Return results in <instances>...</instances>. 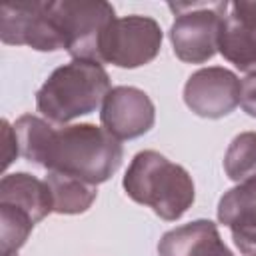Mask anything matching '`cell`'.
<instances>
[{
  "label": "cell",
  "mask_w": 256,
  "mask_h": 256,
  "mask_svg": "<svg viewBox=\"0 0 256 256\" xmlns=\"http://www.w3.org/2000/svg\"><path fill=\"white\" fill-rule=\"evenodd\" d=\"M14 132L20 154L48 172L98 186L108 182L122 166L124 148L120 140L96 124L54 128L44 118L24 114L16 120Z\"/></svg>",
  "instance_id": "1"
},
{
  "label": "cell",
  "mask_w": 256,
  "mask_h": 256,
  "mask_svg": "<svg viewBox=\"0 0 256 256\" xmlns=\"http://www.w3.org/2000/svg\"><path fill=\"white\" fill-rule=\"evenodd\" d=\"M102 128L118 140H134L152 130L156 106L150 96L134 86H116L108 92L100 112Z\"/></svg>",
  "instance_id": "9"
},
{
  "label": "cell",
  "mask_w": 256,
  "mask_h": 256,
  "mask_svg": "<svg viewBox=\"0 0 256 256\" xmlns=\"http://www.w3.org/2000/svg\"><path fill=\"white\" fill-rule=\"evenodd\" d=\"M44 180L52 192L56 214H66V216L84 214L96 202L98 190L90 182H84L74 176L58 174V172H48Z\"/></svg>",
  "instance_id": "14"
},
{
  "label": "cell",
  "mask_w": 256,
  "mask_h": 256,
  "mask_svg": "<svg viewBox=\"0 0 256 256\" xmlns=\"http://www.w3.org/2000/svg\"><path fill=\"white\" fill-rule=\"evenodd\" d=\"M50 6L64 38V50L72 60L102 64L100 46L106 30L116 20L114 6L104 0H58Z\"/></svg>",
  "instance_id": "5"
},
{
  "label": "cell",
  "mask_w": 256,
  "mask_h": 256,
  "mask_svg": "<svg viewBox=\"0 0 256 256\" xmlns=\"http://www.w3.org/2000/svg\"><path fill=\"white\" fill-rule=\"evenodd\" d=\"M110 90V76L100 62L72 60L56 68L40 86L36 108L48 122L66 126L96 112Z\"/></svg>",
  "instance_id": "3"
},
{
  "label": "cell",
  "mask_w": 256,
  "mask_h": 256,
  "mask_svg": "<svg viewBox=\"0 0 256 256\" xmlns=\"http://www.w3.org/2000/svg\"><path fill=\"white\" fill-rule=\"evenodd\" d=\"M122 186L130 200L152 208L166 222L180 220L196 198L188 170L156 150H144L132 158Z\"/></svg>",
  "instance_id": "2"
},
{
  "label": "cell",
  "mask_w": 256,
  "mask_h": 256,
  "mask_svg": "<svg viewBox=\"0 0 256 256\" xmlns=\"http://www.w3.org/2000/svg\"><path fill=\"white\" fill-rule=\"evenodd\" d=\"M10 256H18V254H10Z\"/></svg>",
  "instance_id": "21"
},
{
  "label": "cell",
  "mask_w": 256,
  "mask_h": 256,
  "mask_svg": "<svg viewBox=\"0 0 256 256\" xmlns=\"http://www.w3.org/2000/svg\"><path fill=\"white\" fill-rule=\"evenodd\" d=\"M218 222L230 232L256 230V176L230 188L220 198Z\"/></svg>",
  "instance_id": "13"
},
{
  "label": "cell",
  "mask_w": 256,
  "mask_h": 256,
  "mask_svg": "<svg viewBox=\"0 0 256 256\" xmlns=\"http://www.w3.org/2000/svg\"><path fill=\"white\" fill-rule=\"evenodd\" d=\"M232 12L236 18H240L242 22L256 26V0H236L232 2Z\"/></svg>",
  "instance_id": "19"
},
{
  "label": "cell",
  "mask_w": 256,
  "mask_h": 256,
  "mask_svg": "<svg viewBox=\"0 0 256 256\" xmlns=\"http://www.w3.org/2000/svg\"><path fill=\"white\" fill-rule=\"evenodd\" d=\"M242 82L222 66L196 70L184 84V102L200 118L218 120L240 106Z\"/></svg>",
  "instance_id": "8"
},
{
  "label": "cell",
  "mask_w": 256,
  "mask_h": 256,
  "mask_svg": "<svg viewBox=\"0 0 256 256\" xmlns=\"http://www.w3.org/2000/svg\"><path fill=\"white\" fill-rule=\"evenodd\" d=\"M168 8L176 14L168 32L176 58L186 64L212 60L218 52L228 2H178L168 4Z\"/></svg>",
  "instance_id": "4"
},
{
  "label": "cell",
  "mask_w": 256,
  "mask_h": 256,
  "mask_svg": "<svg viewBox=\"0 0 256 256\" xmlns=\"http://www.w3.org/2000/svg\"><path fill=\"white\" fill-rule=\"evenodd\" d=\"M218 52L240 72H256V26L228 14L220 28Z\"/></svg>",
  "instance_id": "12"
},
{
  "label": "cell",
  "mask_w": 256,
  "mask_h": 256,
  "mask_svg": "<svg viewBox=\"0 0 256 256\" xmlns=\"http://www.w3.org/2000/svg\"><path fill=\"white\" fill-rule=\"evenodd\" d=\"M0 40L10 46H30L38 52L64 50V38L50 2H8L0 8Z\"/></svg>",
  "instance_id": "7"
},
{
  "label": "cell",
  "mask_w": 256,
  "mask_h": 256,
  "mask_svg": "<svg viewBox=\"0 0 256 256\" xmlns=\"http://www.w3.org/2000/svg\"><path fill=\"white\" fill-rule=\"evenodd\" d=\"M0 204L26 212L34 224L42 222L50 212H54L52 192L46 180H40L28 172L6 174L0 180Z\"/></svg>",
  "instance_id": "11"
},
{
  "label": "cell",
  "mask_w": 256,
  "mask_h": 256,
  "mask_svg": "<svg viewBox=\"0 0 256 256\" xmlns=\"http://www.w3.org/2000/svg\"><path fill=\"white\" fill-rule=\"evenodd\" d=\"M2 134H4V168H8L20 154V148H18L14 126H10L8 120H2Z\"/></svg>",
  "instance_id": "18"
},
{
  "label": "cell",
  "mask_w": 256,
  "mask_h": 256,
  "mask_svg": "<svg viewBox=\"0 0 256 256\" xmlns=\"http://www.w3.org/2000/svg\"><path fill=\"white\" fill-rule=\"evenodd\" d=\"M224 170L238 184L256 176V132H242L230 142L224 156Z\"/></svg>",
  "instance_id": "15"
},
{
  "label": "cell",
  "mask_w": 256,
  "mask_h": 256,
  "mask_svg": "<svg viewBox=\"0 0 256 256\" xmlns=\"http://www.w3.org/2000/svg\"><path fill=\"white\" fill-rule=\"evenodd\" d=\"M158 256H234L212 220H194L166 232L158 242Z\"/></svg>",
  "instance_id": "10"
},
{
  "label": "cell",
  "mask_w": 256,
  "mask_h": 256,
  "mask_svg": "<svg viewBox=\"0 0 256 256\" xmlns=\"http://www.w3.org/2000/svg\"><path fill=\"white\" fill-rule=\"evenodd\" d=\"M34 226V220L26 212L0 204V254H16L26 244Z\"/></svg>",
  "instance_id": "16"
},
{
  "label": "cell",
  "mask_w": 256,
  "mask_h": 256,
  "mask_svg": "<svg viewBox=\"0 0 256 256\" xmlns=\"http://www.w3.org/2000/svg\"><path fill=\"white\" fill-rule=\"evenodd\" d=\"M240 106L242 110L256 118V72L248 74L242 80V92H240Z\"/></svg>",
  "instance_id": "17"
},
{
  "label": "cell",
  "mask_w": 256,
  "mask_h": 256,
  "mask_svg": "<svg viewBox=\"0 0 256 256\" xmlns=\"http://www.w3.org/2000/svg\"><path fill=\"white\" fill-rule=\"evenodd\" d=\"M232 240L236 248L244 256H256V230L250 232H232Z\"/></svg>",
  "instance_id": "20"
},
{
  "label": "cell",
  "mask_w": 256,
  "mask_h": 256,
  "mask_svg": "<svg viewBox=\"0 0 256 256\" xmlns=\"http://www.w3.org/2000/svg\"><path fill=\"white\" fill-rule=\"evenodd\" d=\"M162 40L164 32L150 16L132 14L116 18L102 38V64L106 62L126 70L146 66L160 54Z\"/></svg>",
  "instance_id": "6"
}]
</instances>
